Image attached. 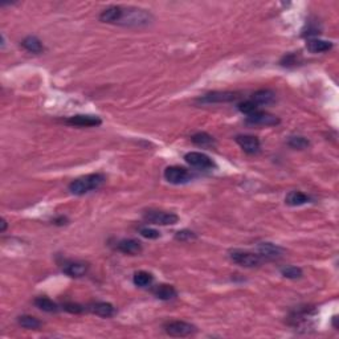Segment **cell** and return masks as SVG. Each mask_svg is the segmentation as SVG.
<instances>
[{
    "label": "cell",
    "instance_id": "cell-6",
    "mask_svg": "<svg viewBox=\"0 0 339 339\" xmlns=\"http://www.w3.org/2000/svg\"><path fill=\"white\" fill-rule=\"evenodd\" d=\"M163 176L171 184H184L191 180V174L187 168L180 166H170L164 170Z\"/></svg>",
    "mask_w": 339,
    "mask_h": 339
},
{
    "label": "cell",
    "instance_id": "cell-22",
    "mask_svg": "<svg viewBox=\"0 0 339 339\" xmlns=\"http://www.w3.org/2000/svg\"><path fill=\"white\" fill-rule=\"evenodd\" d=\"M22 46L30 53H42L44 50L42 42L36 36H26L22 42Z\"/></svg>",
    "mask_w": 339,
    "mask_h": 339
},
{
    "label": "cell",
    "instance_id": "cell-18",
    "mask_svg": "<svg viewBox=\"0 0 339 339\" xmlns=\"http://www.w3.org/2000/svg\"><path fill=\"white\" fill-rule=\"evenodd\" d=\"M306 48L312 53L328 52L332 48V42H326V40H320V38H310L306 42Z\"/></svg>",
    "mask_w": 339,
    "mask_h": 339
},
{
    "label": "cell",
    "instance_id": "cell-19",
    "mask_svg": "<svg viewBox=\"0 0 339 339\" xmlns=\"http://www.w3.org/2000/svg\"><path fill=\"white\" fill-rule=\"evenodd\" d=\"M310 196L306 194L301 192V191H290L285 198V203L290 207H300L304 204H308L310 202Z\"/></svg>",
    "mask_w": 339,
    "mask_h": 339
},
{
    "label": "cell",
    "instance_id": "cell-12",
    "mask_svg": "<svg viewBox=\"0 0 339 339\" xmlns=\"http://www.w3.org/2000/svg\"><path fill=\"white\" fill-rule=\"evenodd\" d=\"M257 250L262 260H276L282 256L284 249L272 242H261L257 245Z\"/></svg>",
    "mask_w": 339,
    "mask_h": 339
},
{
    "label": "cell",
    "instance_id": "cell-30",
    "mask_svg": "<svg viewBox=\"0 0 339 339\" xmlns=\"http://www.w3.org/2000/svg\"><path fill=\"white\" fill-rule=\"evenodd\" d=\"M140 234L142 238H148V240H155V238H160V232L154 228H150V226H144V228H140Z\"/></svg>",
    "mask_w": 339,
    "mask_h": 339
},
{
    "label": "cell",
    "instance_id": "cell-11",
    "mask_svg": "<svg viewBox=\"0 0 339 339\" xmlns=\"http://www.w3.org/2000/svg\"><path fill=\"white\" fill-rule=\"evenodd\" d=\"M65 122L73 124V126H80V128H93V126H100L102 124L100 117L88 116V114H77V116H73V117L65 120Z\"/></svg>",
    "mask_w": 339,
    "mask_h": 339
},
{
    "label": "cell",
    "instance_id": "cell-23",
    "mask_svg": "<svg viewBox=\"0 0 339 339\" xmlns=\"http://www.w3.org/2000/svg\"><path fill=\"white\" fill-rule=\"evenodd\" d=\"M34 305L46 313H57L58 312V305L56 302H53L52 300H49L46 297H38L34 300Z\"/></svg>",
    "mask_w": 339,
    "mask_h": 339
},
{
    "label": "cell",
    "instance_id": "cell-29",
    "mask_svg": "<svg viewBox=\"0 0 339 339\" xmlns=\"http://www.w3.org/2000/svg\"><path fill=\"white\" fill-rule=\"evenodd\" d=\"M281 273H282L284 277H286V278H289V280L301 278L302 274H304V273H302L301 268H297V266L284 268L282 270H281Z\"/></svg>",
    "mask_w": 339,
    "mask_h": 339
},
{
    "label": "cell",
    "instance_id": "cell-27",
    "mask_svg": "<svg viewBox=\"0 0 339 339\" xmlns=\"http://www.w3.org/2000/svg\"><path fill=\"white\" fill-rule=\"evenodd\" d=\"M196 238H198V236H196L195 232H192V230H178L176 234H175V240L182 242H194V240H196Z\"/></svg>",
    "mask_w": 339,
    "mask_h": 339
},
{
    "label": "cell",
    "instance_id": "cell-24",
    "mask_svg": "<svg viewBox=\"0 0 339 339\" xmlns=\"http://www.w3.org/2000/svg\"><path fill=\"white\" fill-rule=\"evenodd\" d=\"M152 281H154V276L144 270L136 272V274H134V277H132V282L140 288L150 286L151 284H152Z\"/></svg>",
    "mask_w": 339,
    "mask_h": 339
},
{
    "label": "cell",
    "instance_id": "cell-1",
    "mask_svg": "<svg viewBox=\"0 0 339 339\" xmlns=\"http://www.w3.org/2000/svg\"><path fill=\"white\" fill-rule=\"evenodd\" d=\"M152 22V15L146 10L136 7H121L118 26H146Z\"/></svg>",
    "mask_w": 339,
    "mask_h": 339
},
{
    "label": "cell",
    "instance_id": "cell-7",
    "mask_svg": "<svg viewBox=\"0 0 339 339\" xmlns=\"http://www.w3.org/2000/svg\"><path fill=\"white\" fill-rule=\"evenodd\" d=\"M186 163H188L191 167L200 170H210L215 168L216 164L207 154L204 152H199V151H191L184 155Z\"/></svg>",
    "mask_w": 339,
    "mask_h": 339
},
{
    "label": "cell",
    "instance_id": "cell-5",
    "mask_svg": "<svg viewBox=\"0 0 339 339\" xmlns=\"http://www.w3.org/2000/svg\"><path fill=\"white\" fill-rule=\"evenodd\" d=\"M164 332L171 336H188L196 332V328L194 324L184 322V320H170L163 326Z\"/></svg>",
    "mask_w": 339,
    "mask_h": 339
},
{
    "label": "cell",
    "instance_id": "cell-13",
    "mask_svg": "<svg viewBox=\"0 0 339 339\" xmlns=\"http://www.w3.org/2000/svg\"><path fill=\"white\" fill-rule=\"evenodd\" d=\"M117 249L120 252L124 254H130V256H136L144 250V246L138 240L134 238H124L121 242H118Z\"/></svg>",
    "mask_w": 339,
    "mask_h": 339
},
{
    "label": "cell",
    "instance_id": "cell-16",
    "mask_svg": "<svg viewBox=\"0 0 339 339\" xmlns=\"http://www.w3.org/2000/svg\"><path fill=\"white\" fill-rule=\"evenodd\" d=\"M154 296L160 301H171L174 298L178 296L176 289L172 286V285H166V284H162V285H158L155 286V289L152 290Z\"/></svg>",
    "mask_w": 339,
    "mask_h": 339
},
{
    "label": "cell",
    "instance_id": "cell-35",
    "mask_svg": "<svg viewBox=\"0 0 339 339\" xmlns=\"http://www.w3.org/2000/svg\"><path fill=\"white\" fill-rule=\"evenodd\" d=\"M336 320H338V316H334V318H332V326H334V328H336V330H338V324H336Z\"/></svg>",
    "mask_w": 339,
    "mask_h": 339
},
{
    "label": "cell",
    "instance_id": "cell-31",
    "mask_svg": "<svg viewBox=\"0 0 339 339\" xmlns=\"http://www.w3.org/2000/svg\"><path fill=\"white\" fill-rule=\"evenodd\" d=\"M62 308H64L65 312H68V313L72 314L82 313L84 309H85V308H82V306L78 305V304H74V302H66V304L62 305Z\"/></svg>",
    "mask_w": 339,
    "mask_h": 339
},
{
    "label": "cell",
    "instance_id": "cell-10",
    "mask_svg": "<svg viewBox=\"0 0 339 339\" xmlns=\"http://www.w3.org/2000/svg\"><path fill=\"white\" fill-rule=\"evenodd\" d=\"M236 144L242 147V151L249 155L257 154L260 151V140L254 136H238L234 138Z\"/></svg>",
    "mask_w": 339,
    "mask_h": 339
},
{
    "label": "cell",
    "instance_id": "cell-2",
    "mask_svg": "<svg viewBox=\"0 0 339 339\" xmlns=\"http://www.w3.org/2000/svg\"><path fill=\"white\" fill-rule=\"evenodd\" d=\"M105 180L106 178L104 174H89V175H84V176L74 179L69 184V191L73 195H85V194H89L92 191L101 188L104 183H105Z\"/></svg>",
    "mask_w": 339,
    "mask_h": 339
},
{
    "label": "cell",
    "instance_id": "cell-17",
    "mask_svg": "<svg viewBox=\"0 0 339 339\" xmlns=\"http://www.w3.org/2000/svg\"><path fill=\"white\" fill-rule=\"evenodd\" d=\"M250 100L260 108L261 105H270V104H273L276 101V94L269 89H261V90H257L256 93H253Z\"/></svg>",
    "mask_w": 339,
    "mask_h": 339
},
{
    "label": "cell",
    "instance_id": "cell-15",
    "mask_svg": "<svg viewBox=\"0 0 339 339\" xmlns=\"http://www.w3.org/2000/svg\"><path fill=\"white\" fill-rule=\"evenodd\" d=\"M90 313L96 314L98 316H104V318H110L116 314V308L109 302H93L86 308Z\"/></svg>",
    "mask_w": 339,
    "mask_h": 339
},
{
    "label": "cell",
    "instance_id": "cell-3",
    "mask_svg": "<svg viewBox=\"0 0 339 339\" xmlns=\"http://www.w3.org/2000/svg\"><path fill=\"white\" fill-rule=\"evenodd\" d=\"M230 257L234 264L244 268L258 266L262 262V258H261L258 253L246 252V250H242V249H234V250H230Z\"/></svg>",
    "mask_w": 339,
    "mask_h": 339
},
{
    "label": "cell",
    "instance_id": "cell-28",
    "mask_svg": "<svg viewBox=\"0 0 339 339\" xmlns=\"http://www.w3.org/2000/svg\"><path fill=\"white\" fill-rule=\"evenodd\" d=\"M238 109L242 112V114H246V116H249V114L254 113V112H257L258 109V106L254 104V102L252 101V100H246V101L244 102H240L238 105Z\"/></svg>",
    "mask_w": 339,
    "mask_h": 339
},
{
    "label": "cell",
    "instance_id": "cell-34",
    "mask_svg": "<svg viewBox=\"0 0 339 339\" xmlns=\"http://www.w3.org/2000/svg\"><path fill=\"white\" fill-rule=\"evenodd\" d=\"M7 230V222H6V220H2V228H0V230H2V232H4V230Z\"/></svg>",
    "mask_w": 339,
    "mask_h": 339
},
{
    "label": "cell",
    "instance_id": "cell-8",
    "mask_svg": "<svg viewBox=\"0 0 339 339\" xmlns=\"http://www.w3.org/2000/svg\"><path fill=\"white\" fill-rule=\"evenodd\" d=\"M246 122L250 124H257V126H276V124H280L281 120L270 113L257 110L254 113L246 116Z\"/></svg>",
    "mask_w": 339,
    "mask_h": 339
},
{
    "label": "cell",
    "instance_id": "cell-26",
    "mask_svg": "<svg viewBox=\"0 0 339 339\" xmlns=\"http://www.w3.org/2000/svg\"><path fill=\"white\" fill-rule=\"evenodd\" d=\"M288 144H289L292 148H296V150H304L306 147H309L310 142L306 140L305 136H293L288 140Z\"/></svg>",
    "mask_w": 339,
    "mask_h": 339
},
{
    "label": "cell",
    "instance_id": "cell-33",
    "mask_svg": "<svg viewBox=\"0 0 339 339\" xmlns=\"http://www.w3.org/2000/svg\"><path fill=\"white\" fill-rule=\"evenodd\" d=\"M66 222H68V220H66V218L61 216V218H56V220H54V224H57V226H64V224H66Z\"/></svg>",
    "mask_w": 339,
    "mask_h": 339
},
{
    "label": "cell",
    "instance_id": "cell-25",
    "mask_svg": "<svg viewBox=\"0 0 339 339\" xmlns=\"http://www.w3.org/2000/svg\"><path fill=\"white\" fill-rule=\"evenodd\" d=\"M18 324H19L23 328H26V330H38V328H40V326H42V322H40L38 318H34V316H19Z\"/></svg>",
    "mask_w": 339,
    "mask_h": 339
},
{
    "label": "cell",
    "instance_id": "cell-4",
    "mask_svg": "<svg viewBox=\"0 0 339 339\" xmlns=\"http://www.w3.org/2000/svg\"><path fill=\"white\" fill-rule=\"evenodd\" d=\"M144 218L147 222L155 226H174L179 222V216L172 212L158 211V210H148L144 214Z\"/></svg>",
    "mask_w": 339,
    "mask_h": 339
},
{
    "label": "cell",
    "instance_id": "cell-20",
    "mask_svg": "<svg viewBox=\"0 0 339 339\" xmlns=\"http://www.w3.org/2000/svg\"><path fill=\"white\" fill-rule=\"evenodd\" d=\"M120 11H121V6H112L108 7L106 10L101 12L100 15V20L102 23L108 24H116L117 23L118 18H120Z\"/></svg>",
    "mask_w": 339,
    "mask_h": 339
},
{
    "label": "cell",
    "instance_id": "cell-32",
    "mask_svg": "<svg viewBox=\"0 0 339 339\" xmlns=\"http://www.w3.org/2000/svg\"><path fill=\"white\" fill-rule=\"evenodd\" d=\"M296 64H297V54H294V53H289L286 56H284V58L281 60V65L284 66H292Z\"/></svg>",
    "mask_w": 339,
    "mask_h": 339
},
{
    "label": "cell",
    "instance_id": "cell-14",
    "mask_svg": "<svg viewBox=\"0 0 339 339\" xmlns=\"http://www.w3.org/2000/svg\"><path fill=\"white\" fill-rule=\"evenodd\" d=\"M88 264L85 262H81V261H72V262H66L62 268V272L65 274L72 277V278H80V277H84V276L88 273Z\"/></svg>",
    "mask_w": 339,
    "mask_h": 339
},
{
    "label": "cell",
    "instance_id": "cell-21",
    "mask_svg": "<svg viewBox=\"0 0 339 339\" xmlns=\"http://www.w3.org/2000/svg\"><path fill=\"white\" fill-rule=\"evenodd\" d=\"M191 142L199 147H214L216 144L215 138L207 132H196L191 136Z\"/></svg>",
    "mask_w": 339,
    "mask_h": 339
},
{
    "label": "cell",
    "instance_id": "cell-9",
    "mask_svg": "<svg viewBox=\"0 0 339 339\" xmlns=\"http://www.w3.org/2000/svg\"><path fill=\"white\" fill-rule=\"evenodd\" d=\"M238 98V94L234 92H212L200 97L199 101L203 104H222V102L236 101Z\"/></svg>",
    "mask_w": 339,
    "mask_h": 339
}]
</instances>
